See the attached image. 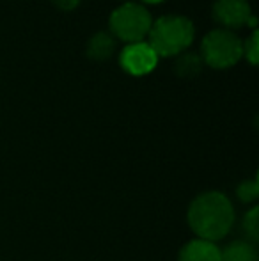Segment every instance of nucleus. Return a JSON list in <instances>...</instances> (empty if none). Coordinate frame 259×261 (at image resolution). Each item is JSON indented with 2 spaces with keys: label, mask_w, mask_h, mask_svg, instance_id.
<instances>
[{
  "label": "nucleus",
  "mask_w": 259,
  "mask_h": 261,
  "mask_svg": "<svg viewBox=\"0 0 259 261\" xmlns=\"http://www.w3.org/2000/svg\"><path fill=\"white\" fill-rule=\"evenodd\" d=\"M235 222V210L220 192H206L194 199L188 210V224L199 240L215 242L224 238Z\"/></svg>",
  "instance_id": "obj_1"
},
{
  "label": "nucleus",
  "mask_w": 259,
  "mask_h": 261,
  "mask_svg": "<svg viewBox=\"0 0 259 261\" xmlns=\"http://www.w3.org/2000/svg\"><path fill=\"white\" fill-rule=\"evenodd\" d=\"M149 46L160 57H178L187 52L188 46L194 43L195 27L192 20L180 14H167L153 21L149 29Z\"/></svg>",
  "instance_id": "obj_2"
},
{
  "label": "nucleus",
  "mask_w": 259,
  "mask_h": 261,
  "mask_svg": "<svg viewBox=\"0 0 259 261\" xmlns=\"http://www.w3.org/2000/svg\"><path fill=\"white\" fill-rule=\"evenodd\" d=\"M108 25H110V34L116 39H121L126 45H131V43H140L148 38L153 18L142 4L125 2L112 11Z\"/></svg>",
  "instance_id": "obj_3"
},
{
  "label": "nucleus",
  "mask_w": 259,
  "mask_h": 261,
  "mask_svg": "<svg viewBox=\"0 0 259 261\" xmlns=\"http://www.w3.org/2000/svg\"><path fill=\"white\" fill-rule=\"evenodd\" d=\"M243 57V41L227 29L208 32L200 45V59L213 69H229Z\"/></svg>",
  "instance_id": "obj_4"
},
{
  "label": "nucleus",
  "mask_w": 259,
  "mask_h": 261,
  "mask_svg": "<svg viewBox=\"0 0 259 261\" xmlns=\"http://www.w3.org/2000/svg\"><path fill=\"white\" fill-rule=\"evenodd\" d=\"M119 64L131 76L149 75L158 64V55L149 46V43H131L119 54Z\"/></svg>",
  "instance_id": "obj_5"
},
{
  "label": "nucleus",
  "mask_w": 259,
  "mask_h": 261,
  "mask_svg": "<svg viewBox=\"0 0 259 261\" xmlns=\"http://www.w3.org/2000/svg\"><path fill=\"white\" fill-rule=\"evenodd\" d=\"M213 20L222 25V29L235 31L245 27L252 18V9L247 0H217L213 4Z\"/></svg>",
  "instance_id": "obj_6"
},
{
  "label": "nucleus",
  "mask_w": 259,
  "mask_h": 261,
  "mask_svg": "<svg viewBox=\"0 0 259 261\" xmlns=\"http://www.w3.org/2000/svg\"><path fill=\"white\" fill-rule=\"evenodd\" d=\"M116 38L110 32L100 31L96 34H93L87 41V57H91L93 61H108L112 55L116 54Z\"/></svg>",
  "instance_id": "obj_7"
},
{
  "label": "nucleus",
  "mask_w": 259,
  "mask_h": 261,
  "mask_svg": "<svg viewBox=\"0 0 259 261\" xmlns=\"http://www.w3.org/2000/svg\"><path fill=\"white\" fill-rule=\"evenodd\" d=\"M178 261H220V249L213 242L194 240L181 249Z\"/></svg>",
  "instance_id": "obj_8"
},
{
  "label": "nucleus",
  "mask_w": 259,
  "mask_h": 261,
  "mask_svg": "<svg viewBox=\"0 0 259 261\" xmlns=\"http://www.w3.org/2000/svg\"><path fill=\"white\" fill-rule=\"evenodd\" d=\"M203 59H200L199 54L195 52H183L176 57V62H174V71H176L178 76L181 79H192V76L199 75L203 71Z\"/></svg>",
  "instance_id": "obj_9"
},
{
  "label": "nucleus",
  "mask_w": 259,
  "mask_h": 261,
  "mask_svg": "<svg viewBox=\"0 0 259 261\" xmlns=\"http://www.w3.org/2000/svg\"><path fill=\"white\" fill-rule=\"evenodd\" d=\"M257 251L252 244L235 242L220 251V261H257Z\"/></svg>",
  "instance_id": "obj_10"
},
{
  "label": "nucleus",
  "mask_w": 259,
  "mask_h": 261,
  "mask_svg": "<svg viewBox=\"0 0 259 261\" xmlns=\"http://www.w3.org/2000/svg\"><path fill=\"white\" fill-rule=\"evenodd\" d=\"M243 57L249 61L250 66H257V62H259V34H257V31H252L250 38H247L245 43H243Z\"/></svg>",
  "instance_id": "obj_11"
},
{
  "label": "nucleus",
  "mask_w": 259,
  "mask_h": 261,
  "mask_svg": "<svg viewBox=\"0 0 259 261\" xmlns=\"http://www.w3.org/2000/svg\"><path fill=\"white\" fill-rule=\"evenodd\" d=\"M238 197L243 201V203H252V201L257 199L259 196V185L256 179H249V181H243L242 185L236 190Z\"/></svg>",
  "instance_id": "obj_12"
},
{
  "label": "nucleus",
  "mask_w": 259,
  "mask_h": 261,
  "mask_svg": "<svg viewBox=\"0 0 259 261\" xmlns=\"http://www.w3.org/2000/svg\"><path fill=\"white\" fill-rule=\"evenodd\" d=\"M257 208H252L249 213L245 215V219H243V227H245L247 234H249L250 240L256 244V242L259 240V226H257Z\"/></svg>",
  "instance_id": "obj_13"
},
{
  "label": "nucleus",
  "mask_w": 259,
  "mask_h": 261,
  "mask_svg": "<svg viewBox=\"0 0 259 261\" xmlns=\"http://www.w3.org/2000/svg\"><path fill=\"white\" fill-rule=\"evenodd\" d=\"M52 4L57 7V9L69 13V11H75L76 7L80 6V0H52Z\"/></svg>",
  "instance_id": "obj_14"
},
{
  "label": "nucleus",
  "mask_w": 259,
  "mask_h": 261,
  "mask_svg": "<svg viewBox=\"0 0 259 261\" xmlns=\"http://www.w3.org/2000/svg\"><path fill=\"white\" fill-rule=\"evenodd\" d=\"M140 2H144V4H153V6H155V4H162V2H165V0H140Z\"/></svg>",
  "instance_id": "obj_15"
}]
</instances>
